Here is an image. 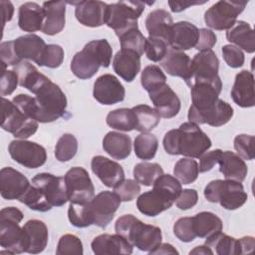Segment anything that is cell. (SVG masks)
<instances>
[{"label":"cell","mask_w":255,"mask_h":255,"mask_svg":"<svg viewBox=\"0 0 255 255\" xmlns=\"http://www.w3.org/2000/svg\"><path fill=\"white\" fill-rule=\"evenodd\" d=\"M148 94L155 111L160 117L171 119L179 113L180 100L167 84L150 91Z\"/></svg>","instance_id":"obj_21"},{"label":"cell","mask_w":255,"mask_h":255,"mask_svg":"<svg viewBox=\"0 0 255 255\" xmlns=\"http://www.w3.org/2000/svg\"><path fill=\"white\" fill-rule=\"evenodd\" d=\"M104 150L115 159H125L131 151L129 135L118 131H109L103 139Z\"/></svg>","instance_id":"obj_33"},{"label":"cell","mask_w":255,"mask_h":255,"mask_svg":"<svg viewBox=\"0 0 255 255\" xmlns=\"http://www.w3.org/2000/svg\"><path fill=\"white\" fill-rule=\"evenodd\" d=\"M93 96L100 104L111 106L124 101L126 90L117 77L105 74L95 81Z\"/></svg>","instance_id":"obj_16"},{"label":"cell","mask_w":255,"mask_h":255,"mask_svg":"<svg viewBox=\"0 0 255 255\" xmlns=\"http://www.w3.org/2000/svg\"><path fill=\"white\" fill-rule=\"evenodd\" d=\"M121 48L124 50H130L141 56L144 52L145 37L141 34L138 28L131 29L119 37Z\"/></svg>","instance_id":"obj_46"},{"label":"cell","mask_w":255,"mask_h":255,"mask_svg":"<svg viewBox=\"0 0 255 255\" xmlns=\"http://www.w3.org/2000/svg\"><path fill=\"white\" fill-rule=\"evenodd\" d=\"M141 1H119L108 5L106 24L120 37L128 30L138 28L137 19L144 10Z\"/></svg>","instance_id":"obj_8"},{"label":"cell","mask_w":255,"mask_h":255,"mask_svg":"<svg viewBox=\"0 0 255 255\" xmlns=\"http://www.w3.org/2000/svg\"><path fill=\"white\" fill-rule=\"evenodd\" d=\"M144 23L148 36L163 39L168 44L170 31L174 24L169 12L163 9L153 10L148 13Z\"/></svg>","instance_id":"obj_29"},{"label":"cell","mask_w":255,"mask_h":255,"mask_svg":"<svg viewBox=\"0 0 255 255\" xmlns=\"http://www.w3.org/2000/svg\"><path fill=\"white\" fill-rule=\"evenodd\" d=\"M214 252L211 250V248H209L208 246L204 245V246H197L195 247L193 250H191L189 252V254H210L212 255Z\"/></svg>","instance_id":"obj_64"},{"label":"cell","mask_w":255,"mask_h":255,"mask_svg":"<svg viewBox=\"0 0 255 255\" xmlns=\"http://www.w3.org/2000/svg\"><path fill=\"white\" fill-rule=\"evenodd\" d=\"M68 3L76 6L75 15L82 25L87 27H100L106 24L109 4L93 0Z\"/></svg>","instance_id":"obj_18"},{"label":"cell","mask_w":255,"mask_h":255,"mask_svg":"<svg viewBox=\"0 0 255 255\" xmlns=\"http://www.w3.org/2000/svg\"><path fill=\"white\" fill-rule=\"evenodd\" d=\"M64 61V50L60 45L49 44L46 47L42 66H46L51 69L58 68Z\"/></svg>","instance_id":"obj_52"},{"label":"cell","mask_w":255,"mask_h":255,"mask_svg":"<svg viewBox=\"0 0 255 255\" xmlns=\"http://www.w3.org/2000/svg\"><path fill=\"white\" fill-rule=\"evenodd\" d=\"M216 41L217 38L213 31L207 28H201L199 29V38L195 49H197L199 52L211 50V48L216 44Z\"/></svg>","instance_id":"obj_58"},{"label":"cell","mask_w":255,"mask_h":255,"mask_svg":"<svg viewBox=\"0 0 255 255\" xmlns=\"http://www.w3.org/2000/svg\"><path fill=\"white\" fill-rule=\"evenodd\" d=\"M115 230L132 246L141 251L149 253L161 244L162 234L160 228L145 224L131 214H126L118 218Z\"/></svg>","instance_id":"obj_5"},{"label":"cell","mask_w":255,"mask_h":255,"mask_svg":"<svg viewBox=\"0 0 255 255\" xmlns=\"http://www.w3.org/2000/svg\"><path fill=\"white\" fill-rule=\"evenodd\" d=\"M211 140L192 122L183 123L176 129H170L163 137V147L168 154L199 158L211 146Z\"/></svg>","instance_id":"obj_2"},{"label":"cell","mask_w":255,"mask_h":255,"mask_svg":"<svg viewBox=\"0 0 255 255\" xmlns=\"http://www.w3.org/2000/svg\"><path fill=\"white\" fill-rule=\"evenodd\" d=\"M190 63V58L184 52L170 48L164 58L159 62V65L168 75L180 77L185 81L189 73Z\"/></svg>","instance_id":"obj_32"},{"label":"cell","mask_w":255,"mask_h":255,"mask_svg":"<svg viewBox=\"0 0 255 255\" xmlns=\"http://www.w3.org/2000/svg\"><path fill=\"white\" fill-rule=\"evenodd\" d=\"M2 72H1V82H0V94L2 98L4 96L11 95L17 88L18 77L13 70H5L6 66L1 64Z\"/></svg>","instance_id":"obj_54"},{"label":"cell","mask_w":255,"mask_h":255,"mask_svg":"<svg viewBox=\"0 0 255 255\" xmlns=\"http://www.w3.org/2000/svg\"><path fill=\"white\" fill-rule=\"evenodd\" d=\"M162 174V167L155 162H139L133 167V177L135 181L144 186L152 185Z\"/></svg>","instance_id":"obj_41"},{"label":"cell","mask_w":255,"mask_h":255,"mask_svg":"<svg viewBox=\"0 0 255 255\" xmlns=\"http://www.w3.org/2000/svg\"><path fill=\"white\" fill-rule=\"evenodd\" d=\"M13 104L27 117L36 120L37 105L34 97L26 94H20L13 98Z\"/></svg>","instance_id":"obj_55"},{"label":"cell","mask_w":255,"mask_h":255,"mask_svg":"<svg viewBox=\"0 0 255 255\" xmlns=\"http://www.w3.org/2000/svg\"><path fill=\"white\" fill-rule=\"evenodd\" d=\"M239 244H240V250H241V254H246V253H250L253 251L254 249V238L251 236H245L239 239Z\"/></svg>","instance_id":"obj_61"},{"label":"cell","mask_w":255,"mask_h":255,"mask_svg":"<svg viewBox=\"0 0 255 255\" xmlns=\"http://www.w3.org/2000/svg\"><path fill=\"white\" fill-rule=\"evenodd\" d=\"M26 240L27 251L30 254H38L44 251L48 243V228L46 224L38 219L28 220L23 226Z\"/></svg>","instance_id":"obj_28"},{"label":"cell","mask_w":255,"mask_h":255,"mask_svg":"<svg viewBox=\"0 0 255 255\" xmlns=\"http://www.w3.org/2000/svg\"><path fill=\"white\" fill-rule=\"evenodd\" d=\"M114 71L126 82H132L140 70V56L133 51L121 49L113 60Z\"/></svg>","instance_id":"obj_27"},{"label":"cell","mask_w":255,"mask_h":255,"mask_svg":"<svg viewBox=\"0 0 255 255\" xmlns=\"http://www.w3.org/2000/svg\"><path fill=\"white\" fill-rule=\"evenodd\" d=\"M21 203H24L27 205L30 209L46 212L51 210L53 207L48 200L46 199L45 195L33 184L30 185V187L27 189V191L23 194V196L19 199Z\"/></svg>","instance_id":"obj_44"},{"label":"cell","mask_w":255,"mask_h":255,"mask_svg":"<svg viewBox=\"0 0 255 255\" xmlns=\"http://www.w3.org/2000/svg\"><path fill=\"white\" fill-rule=\"evenodd\" d=\"M2 11H3V26L6 24V22L10 21L13 16L14 7L10 1H1L0 2Z\"/></svg>","instance_id":"obj_62"},{"label":"cell","mask_w":255,"mask_h":255,"mask_svg":"<svg viewBox=\"0 0 255 255\" xmlns=\"http://www.w3.org/2000/svg\"><path fill=\"white\" fill-rule=\"evenodd\" d=\"M37 105L36 121L51 123L64 117L67 109V98L61 88L47 79L35 92Z\"/></svg>","instance_id":"obj_6"},{"label":"cell","mask_w":255,"mask_h":255,"mask_svg":"<svg viewBox=\"0 0 255 255\" xmlns=\"http://www.w3.org/2000/svg\"><path fill=\"white\" fill-rule=\"evenodd\" d=\"M107 125L112 128L123 130V131H130L135 129L136 119L134 112L132 109L121 108L110 112L106 119Z\"/></svg>","instance_id":"obj_38"},{"label":"cell","mask_w":255,"mask_h":255,"mask_svg":"<svg viewBox=\"0 0 255 255\" xmlns=\"http://www.w3.org/2000/svg\"><path fill=\"white\" fill-rule=\"evenodd\" d=\"M32 184L45 195L52 206H62L68 201L64 177L42 172L32 178Z\"/></svg>","instance_id":"obj_14"},{"label":"cell","mask_w":255,"mask_h":255,"mask_svg":"<svg viewBox=\"0 0 255 255\" xmlns=\"http://www.w3.org/2000/svg\"><path fill=\"white\" fill-rule=\"evenodd\" d=\"M218 69L219 60L212 50L199 52L191 60L185 83L191 87L196 81L213 79L218 76Z\"/></svg>","instance_id":"obj_15"},{"label":"cell","mask_w":255,"mask_h":255,"mask_svg":"<svg viewBox=\"0 0 255 255\" xmlns=\"http://www.w3.org/2000/svg\"><path fill=\"white\" fill-rule=\"evenodd\" d=\"M173 173L176 178H178L181 183L189 184L195 181L198 177L199 168L196 160L191 157H184L179 159L173 168Z\"/></svg>","instance_id":"obj_42"},{"label":"cell","mask_w":255,"mask_h":255,"mask_svg":"<svg viewBox=\"0 0 255 255\" xmlns=\"http://www.w3.org/2000/svg\"><path fill=\"white\" fill-rule=\"evenodd\" d=\"M114 190L121 201H131L139 194L140 186L135 180L124 179L114 188Z\"/></svg>","instance_id":"obj_51"},{"label":"cell","mask_w":255,"mask_h":255,"mask_svg":"<svg viewBox=\"0 0 255 255\" xmlns=\"http://www.w3.org/2000/svg\"><path fill=\"white\" fill-rule=\"evenodd\" d=\"M199 38V29L187 21H180L174 23L169 39L168 45L173 50L185 51L196 46Z\"/></svg>","instance_id":"obj_23"},{"label":"cell","mask_w":255,"mask_h":255,"mask_svg":"<svg viewBox=\"0 0 255 255\" xmlns=\"http://www.w3.org/2000/svg\"><path fill=\"white\" fill-rule=\"evenodd\" d=\"M78 150V140L72 133L63 134L57 141L55 147V156L61 161H69L72 159Z\"/></svg>","instance_id":"obj_43"},{"label":"cell","mask_w":255,"mask_h":255,"mask_svg":"<svg viewBox=\"0 0 255 255\" xmlns=\"http://www.w3.org/2000/svg\"><path fill=\"white\" fill-rule=\"evenodd\" d=\"M44 23L42 32L46 35H56L65 27L66 2L65 1H48L43 3Z\"/></svg>","instance_id":"obj_26"},{"label":"cell","mask_w":255,"mask_h":255,"mask_svg":"<svg viewBox=\"0 0 255 255\" xmlns=\"http://www.w3.org/2000/svg\"><path fill=\"white\" fill-rule=\"evenodd\" d=\"M152 185L151 190L138 196L136 207L143 215L153 217L171 207L182 187L178 179L170 174L160 175Z\"/></svg>","instance_id":"obj_3"},{"label":"cell","mask_w":255,"mask_h":255,"mask_svg":"<svg viewBox=\"0 0 255 255\" xmlns=\"http://www.w3.org/2000/svg\"><path fill=\"white\" fill-rule=\"evenodd\" d=\"M188 120L194 124H207L211 127H220L227 124L233 117V108L223 100L218 99L210 108L197 112L189 108Z\"/></svg>","instance_id":"obj_17"},{"label":"cell","mask_w":255,"mask_h":255,"mask_svg":"<svg viewBox=\"0 0 255 255\" xmlns=\"http://www.w3.org/2000/svg\"><path fill=\"white\" fill-rule=\"evenodd\" d=\"M84 253L82 241L73 234L63 235L57 245L56 254L65 255V254H77L82 255Z\"/></svg>","instance_id":"obj_48"},{"label":"cell","mask_w":255,"mask_h":255,"mask_svg":"<svg viewBox=\"0 0 255 255\" xmlns=\"http://www.w3.org/2000/svg\"><path fill=\"white\" fill-rule=\"evenodd\" d=\"M121 199L117 193L102 191L86 204L71 203L68 209V218L72 225L84 228L97 225L106 228L113 220L120 207Z\"/></svg>","instance_id":"obj_1"},{"label":"cell","mask_w":255,"mask_h":255,"mask_svg":"<svg viewBox=\"0 0 255 255\" xmlns=\"http://www.w3.org/2000/svg\"><path fill=\"white\" fill-rule=\"evenodd\" d=\"M8 151L16 162L27 168H38L47 159L46 149L42 145L25 139L12 140L9 143Z\"/></svg>","instance_id":"obj_13"},{"label":"cell","mask_w":255,"mask_h":255,"mask_svg":"<svg viewBox=\"0 0 255 255\" xmlns=\"http://www.w3.org/2000/svg\"><path fill=\"white\" fill-rule=\"evenodd\" d=\"M23 216L20 209L12 206L0 211V245L13 254L27 251L26 235L19 225Z\"/></svg>","instance_id":"obj_7"},{"label":"cell","mask_w":255,"mask_h":255,"mask_svg":"<svg viewBox=\"0 0 255 255\" xmlns=\"http://www.w3.org/2000/svg\"><path fill=\"white\" fill-rule=\"evenodd\" d=\"M92 250L97 255L131 254L132 245L120 234H101L91 243Z\"/></svg>","instance_id":"obj_25"},{"label":"cell","mask_w":255,"mask_h":255,"mask_svg":"<svg viewBox=\"0 0 255 255\" xmlns=\"http://www.w3.org/2000/svg\"><path fill=\"white\" fill-rule=\"evenodd\" d=\"M158 147V140L154 134L141 132L133 141V149L135 155L143 160H148L154 157Z\"/></svg>","instance_id":"obj_40"},{"label":"cell","mask_w":255,"mask_h":255,"mask_svg":"<svg viewBox=\"0 0 255 255\" xmlns=\"http://www.w3.org/2000/svg\"><path fill=\"white\" fill-rule=\"evenodd\" d=\"M205 245L213 248L218 255H238L241 254L239 239L228 236L224 233L217 232L214 235L206 238Z\"/></svg>","instance_id":"obj_37"},{"label":"cell","mask_w":255,"mask_h":255,"mask_svg":"<svg viewBox=\"0 0 255 255\" xmlns=\"http://www.w3.org/2000/svg\"><path fill=\"white\" fill-rule=\"evenodd\" d=\"M131 109L134 112L136 119L135 130L140 132H148L159 124L160 116L155 109L147 105H138Z\"/></svg>","instance_id":"obj_39"},{"label":"cell","mask_w":255,"mask_h":255,"mask_svg":"<svg viewBox=\"0 0 255 255\" xmlns=\"http://www.w3.org/2000/svg\"><path fill=\"white\" fill-rule=\"evenodd\" d=\"M205 1L203 2H188V1H168V5L170 7V10L174 13L177 12H181L185 9H187L190 6L193 5H200V4H204Z\"/></svg>","instance_id":"obj_60"},{"label":"cell","mask_w":255,"mask_h":255,"mask_svg":"<svg viewBox=\"0 0 255 255\" xmlns=\"http://www.w3.org/2000/svg\"><path fill=\"white\" fill-rule=\"evenodd\" d=\"M219 171L226 179L243 181L247 175L248 168L245 161L233 151H222L221 157L218 161Z\"/></svg>","instance_id":"obj_31"},{"label":"cell","mask_w":255,"mask_h":255,"mask_svg":"<svg viewBox=\"0 0 255 255\" xmlns=\"http://www.w3.org/2000/svg\"><path fill=\"white\" fill-rule=\"evenodd\" d=\"M112 56L113 49L106 39L93 40L87 43L82 51L75 54L71 62V70L81 80L90 79L100 67L110 66Z\"/></svg>","instance_id":"obj_4"},{"label":"cell","mask_w":255,"mask_h":255,"mask_svg":"<svg viewBox=\"0 0 255 255\" xmlns=\"http://www.w3.org/2000/svg\"><path fill=\"white\" fill-rule=\"evenodd\" d=\"M168 51V44L160 38L150 37L145 40L144 53L148 60L152 62H160Z\"/></svg>","instance_id":"obj_47"},{"label":"cell","mask_w":255,"mask_h":255,"mask_svg":"<svg viewBox=\"0 0 255 255\" xmlns=\"http://www.w3.org/2000/svg\"><path fill=\"white\" fill-rule=\"evenodd\" d=\"M92 171L108 187L115 188L125 179L123 167L116 161L103 155H97L91 161Z\"/></svg>","instance_id":"obj_22"},{"label":"cell","mask_w":255,"mask_h":255,"mask_svg":"<svg viewBox=\"0 0 255 255\" xmlns=\"http://www.w3.org/2000/svg\"><path fill=\"white\" fill-rule=\"evenodd\" d=\"M231 98L233 102L241 108H251L255 105L254 76L250 71L243 70L239 72L231 89Z\"/></svg>","instance_id":"obj_24"},{"label":"cell","mask_w":255,"mask_h":255,"mask_svg":"<svg viewBox=\"0 0 255 255\" xmlns=\"http://www.w3.org/2000/svg\"><path fill=\"white\" fill-rule=\"evenodd\" d=\"M234 148L238 155L246 160L254 158V136L249 134H238L234 138Z\"/></svg>","instance_id":"obj_50"},{"label":"cell","mask_w":255,"mask_h":255,"mask_svg":"<svg viewBox=\"0 0 255 255\" xmlns=\"http://www.w3.org/2000/svg\"><path fill=\"white\" fill-rule=\"evenodd\" d=\"M165 82H166V77L158 66H155V65L146 66L141 72L140 83L142 88L147 93L166 84Z\"/></svg>","instance_id":"obj_45"},{"label":"cell","mask_w":255,"mask_h":255,"mask_svg":"<svg viewBox=\"0 0 255 255\" xmlns=\"http://www.w3.org/2000/svg\"><path fill=\"white\" fill-rule=\"evenodd\" d=\"M247 2L218 1L208 8L204 14L205 24L214 30H228L236 22Z\"/></svg>","instance_id":"obj_12"},{"label":"cell","mask_w":255,"mask_h":255,"mask_svg":"<svg viewBox=\"0 0 255 255\" xmlns=\"http://www.w3.org/2000/svg\"><path fill=\"white\" fill-rule=\"evenodd\" d=\"M149 254H178V251L168 243H162L153 249Z\"/></svg>","instance_id":"obj_63"},{"label":"cell","mask_w":255,"mask_h":255,"mask_svg":"<svg viewBox=\"0 0 255 255\" xmlns=\"http://www.w3.org/2000/svg\"><path fill=\"white\" fill-rule=\"evenodd\" d=\"M68 200L73 204H86L95 197V187L88 171L80 166L69 169L65 176Z\"/></svg>","instance_id":"obj_11"},{"label":"cell","mask_w":255,"mask_h":255,"mask_svg":"<svg viewBox=\"0 0 255 255\" xmlns=\"http://www.w3.org/2000/svg\"><path fill=\"white\" fill-rule=\"evenodd\" d=\"M204 196L209 202H218L227 210L241 207L248 198L241 182L230 179L210 181L204 188Z\"/></svg>","instance_id":"obj_9"},{"label":"cell","mask_w":255,"mask_h":255,"mask_svg":"<svg viewBox=\"0 0 255 255\" xmlns=\"http://www.w3.org/2000/svg\"><path fill=\"white\" fill-rule=\"evenodd\" d=\"M44 19L43 7L35 2H26L19 7L18 25L25 32L42 30Z\"/></svg>","instance_id":"obj_30"},{"label":"cell","mask_w":255,"mask_h":255,"mask_svg":"<svg viewBox=\"0 0 255 255\" xmlns=\"http://www.w3.org/2000/svg\"><path fill=\"white\" fill-rule=\"evenodd\" d=\"M176 206L181 210L192 208L198 201V193L195 189H183L175 200Z\"/></svg>","instance_id":"obj_56"},{"label":"cell","mask_w":255,"mask_h":255,"mask_svg":"<svg viewBox=\"0 0 255 255\" xmlns=\"http://www.w3.org/2000/svg\"><path fill=\"white\" fill-rule=\"evenodd\" d=\"M226 38L239 49H243L247 53H254L255 39L254 31L245 21H236L235 24L227 30Z\"/></svg>","instance_id":"obj_34"},{"label":"cell","mask_w":255,"mask_h":255,"mask_svg":"<svg viewBox=\"0 0 255 255\" xmlns=\"http://www.w3.org/2000/svg\"><path fill=\"white\" fill-rule=\"evenodd\" d=\"M193 229L196 237L208 238L222 230L221 219L212 212L202 211L192 217Z\"/></svg>","instance_id":"obj_36"},{"label":"cell","mask_w":255,"mask_h":255,"mask_svg":"<svg viewBox=\"0 0 255 255\" xmlns=\"http://www.w3.org/2000/svg\"><path fill=\"white\" fill-rule=\"evenodd\" d=\"M174 235L182 242H191L196 238L193 229L192 217H181L173 225Z\"/></svg>","instance_id":"obj_49"},{"label":"cell","mask_w":255,"mask_h":255,"mask_svg":"<svg viewBox=\"0 0 255 255\" xmlns=\"http://www.w3.org/2000/svg\"><path fill=\"white\" fill-rule=\"evenodd\" d=\"M0 58H1V64H4L6 67L7 66H16L20 63V61L17 58L15 51H14L13 41H7V42L1 43Z\"/></svg>","instance_id":"obj_57"},{"label":"cell","mask_w":255,"mask_h":255,"mask_svg":"<svg viewBox=\"0 0 255 255\" xmlns=\"http://www.w3.org/2000/svg\"><path fill=\"white\" fill-rule=\"evenodd\" d=\"M30 182L20 171L12 167H3L0 171V192L7 200H19L30 187Z\"/></svg>","instance_id":"obj_19"},{"label":"cell","mask_w":255,"mask_h":255,"mask_svg":"<svg viewBox=\"0 0 255 255\" xmlns=\"http://www.w3.org/2000/svg\"><path fill=\"white\" fill-rule=\"evenodd\" d=\"M222 56L226 64L231 68H240L243 66L245 57L241 49L234 45H224L222 47Z\"/></svg>","instance_id":"obj_53"},{"label":"cell","mask_w":255,"mask_h":255,"mask_svg":"<svg viewBox=\"0 0 255 255\" xmlns=\"http://www.w3.org/2000/svg\"><path fill=\"white\" fill-rule=\"evenodd\" d=\"M222 154L221 149H214L208 152H204L200 157L199 161V172H206L213 168V166L218 163Z\"/></svg>","instance_id":"obj_59"},{"label":"cell","mask_w":255,"mask_h":255,"mask_svg":"<svg viewBox=\"0 0 255 255\" xmlns=\"http://www.w3.org/2000/svg\"><path fill=\"white\" fill-rule=\"evenodd\" d=\"M1 128L20 139L28 138L38 129V122L25 116L13 102L2 98Z\"/></svg>","instance_id":"obj_10"},{"label":"cell","mask_w":255,"mask_h":255,"mask_svg":"<svg viewBox=\"0 0 255 255\" xmlns=\"http://www.w3.org/2000/svg\"><path fill=\"white\" fill-rule=\"evenodd\" d=\"M14 51L20 62L31 60L37 65L42 66L44 53L46 50L45 41L38 35H24L13 40Z\"/></svg>","instance_id":"obj_20"},{"label":"cell","mask_w":255,"mask_h":255,"mask_svg":"<svg viewBox=\"0 0 255 255\" xmlns=\"http://www.w3.org/2000/svg\"><path fill=\"white\" fill-rule=\"evenodd\" d=\"M13 71L18 77L19 85L34 94V92L48 79L28 61H22L14 66Z\"/></svg>","instance_id":"obj_35"}]
</instances>
